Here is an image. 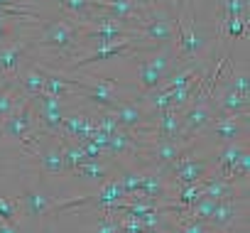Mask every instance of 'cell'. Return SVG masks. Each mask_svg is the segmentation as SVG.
<instances>
[{
	"label": "cell",
	"instance_id": "6da1fadb",
	"mask_svg": "<svg viewBox=\"0 0 250 233\" xmlns=\"http://www.w3.org/2000/svg\"><path fill=\"white\" fill-rule=\"evenodd\" d=\"M37 52H49L52 57L69 59L83 42H81V22L76 18H59L37 27Z\"/></svg>",
	"mask_w": 250,
	"mask_h": 233
},
{
	"label": "cell",
	"instance_id": "7a4b0ae2",
	"mask_svg": "<svg viewBox=\"0 0 250 233\" xmlns=\"http://www.w3.org/2000/svg\"><path fill=\"white\" fill-rule=\"evenodd\" d=\"M135 35H138V42H140L143 52L167 47V44L174 42V18L162 5L145 8L143 20L135 25Z\"/></svg>",
	"mask_w": 250,
	"mask_h": 233
},
{
	"label": "cell",
	"instance_id": "3957f363",
	"mask_svg": "<svg viewBox=\"0 0 250 233\" xmlns=\"http://www.w3.org/2000/svg\"><path fill=\"white\" fill-rule=\"evenodd\" d=\"M79 81V93L76 98L86 101L88 106L98 108V110H110L123 96L120 91L125 88L120 81H110V79H103V76H76Z\"/></svg>",
	"mask_w": 250,
	"mask_h": 233
},
{
	"label": "cell",
	"instance_id": "277c9868",
	"mask_svg": "<svg viewBox=\"0 0 250 233\" xmlns=\"http://www.w3.org/2000/svg\"><path fill=\"white\" fill-rule=\"evenodd\" d=\"M174 30H177V47H174V57H177V66L201 59L206 44H208V35L199 27L196 20H189V25H184V20L179 18V13L174 15Z\"/></svg>",
	"mask_w": 250,
	"mask_h": 233
},
{
	"label": "cell",
	"instance_id": "5b68a950",
	"mask_svg": "<svg viewBox=\"0 0 250 233\" xmlns=\"http://www.w3.org/2000/svg\"><path fill=\"white\" fill-rule=\"evenodd\" d=\"M179 118H182V140H194L211 126L216 113H213V103L206 88L199 91V96L179 113Z\"/></svg>",
	"mask_w": 250,
	"mask_h": 233
},
{
	"label": "cell",
	"instance_id": "8992f818",
	"mask_svg": "<svg viewBox=\"0 0 250 233\" xmlns=\"http://www.w3.org/2000/svg\"><path fill=\"white\" fill-rule=\"evenodd\" d=\"M245 216H248V196L245 199H226V201L216 204V209L206 223L216 233H240V231H245Z\"/></svg>",
	"mask_w": 250,
	"mask_h": 233
},
{
	"label": "cell",
	"instance_id": "52a82bcc",
	"mask_svg": "<svg viewBox=\"0 0 250 233\" xmlns=\"http://www.w3.org/2000/svg\"><path fill=\"white\" fill-rule=\"evenodd\" d=\"M140 47L133 40H123V42H113V44H98L96 49H91L88 54H83L81 59H74L66 64V71H83L88 66L110 62V59H120V57H128V54H138Z\"/></svg>",
	"mask_w": 250,
	"mask_h": 233
},
{
	"label": "cell",
	"instance_id": "ba28073f",
	"mask_svg": "<svg viewBox=\"0 0 250 233\" xmlns=\"http://www.w3.org/2000/svg\"><path fill=\"white\" fill-rule=\"evenodd\" d=\"M32 101V108H35V115H37V123H40V130L44 135H59V128H62V121H64V113H66V101L64 98H54V96H47V93H40Z\"/></svg>",
	"mask_w": 250,
	"mask_h": 233
},
{
	"label": "cell",
	"instance_id": "9c48e42d",
	"mask_svg": "<svg viewBox=\"0 0 250 233\" xmlns=\"http://www.w3.org/2000/svg\"><path fill=\"white\" fill-rule=\"evenodd\" d=\"M32 52H37V42H35L32 35H27V37H22L18 42L3 44L0 47V76L3 79H15Z\"/></svg>",
	"mask_w": 250,
	"mask_h": 233
},
{
	"label": "cell",
	"instance_id": "30bf717a",
	"mask_svg": "<svg viewBox=\"0 0 250 233\" xmlns=\"http://www.w3.org/2000/svg\"><path fill=\"white\" fill-rule=\"evenodd\" d=\"M165 172H172V174H174L177 187H187V184H196V182H201L204 177H208V174L213 172V160L184 155V157H179L177 162H172Z\"/></svg>",
	"mask_w": 250,
	"mask_h": 233
},
{
	"label": "cell",
	"instance_id": "8fae6325",
	"mask_svg": "<svg viewBox=\"0 0 250 233\" xmlns=\"http://www.w3.org/2000/svg\"><path fill=\"white\" fill-rule=\"evenodd\" d=\"M248 115H216L211 121V126L204 130L211 138H216L218 143H235V140H245L248 135Z\"/></svg>",
	"mask_w": 250,
	"mask_h": 233
},
{
	"label": "cell",
	"instance_id": "7c38bea8",
	"mask_svg": "<svg viewBox=\"0 0 250 233\" xmlns=\"http://www.w3.org/2000/svg\"><path fill=\"white\" fill-rule=\"evenodd\" d=\"M93 128V110H66L59 128V135L74 143H81Z\"/></svg>",
	"mask_w": 250,
	"mask_h": 233
},
{
	"label": "cell",
	"instance_id": "4fadbf2b",
	"mask_svg": "<svg viewBox=\"0 0 250 233\" xmlns=\"http://www.w3.org/2000/svg\"><path fill=\"white\" fill-rule=\"evenodd\" d=\"M40 20H30V18H8V15H0V47L18 42L27 35H32L37 30Z\"/></svg>",
	"mask_w": 250,
	"mask_h": 233
},
{
	"label": "cell",
	"instance_id": "5bb4252c",
	"mask_svg": "<svg viewBox=\"0 0 250 233\" xmlns=\"http://www.w3.org/2000/svg\"><path fill=\"white\" fill-rule=\"evenodd\" d=\"M152 121V143L155 140H182V118L177 110H160Z\"/></svg>",
	"mask_w": 250,
	"mask_h": 233
},
{
	"label": "cell",
	"instance_id": "9a60e30c",
	"mask_svg": "<svg viewBox=\"0 0 250 233\" xmlns=\"http://www.w3.org/2000/svg\"><path fill=\"white\" fill-rule=\"evenodd\" d=\"M15 84H18V88L22 91L25 98L40 96L42 88H44V66L37 62V64H30V66L20 69L18 76H15Z\"/></svg>",
	"mask_w": 250,
	"mask_h": 233
},
{
	"label": "cell",
	"instance_id": "2e32d148",
	"mask_svg": "<svg viewBox=\"0 0 250 233\" xmlns=\"http://www.w3.org/2000/svg\"><path fill=\"white\" fill-rule=\"evenodd\" d=\"M37 162L42 174L47 177H66V167H64V155H62V145H47V148H37Z\"/></svg>",
	"mask_w": 250,
	"mask_h": 233
},
{
	"label": "cell",
	"instance_id": "e0dca14e",
	"mask_svg": "<svg viewBox=\"0 0 250 233\" xmlns=\"http://www.w3.org/2000/svg\"><path fill=\"white\" fill-rule=\"evenodd\" d=\"M20 206H22L25 216H27V218H32V221H40L44 213H49V211L54 209V204H52V199H49V196H44L42 191L30 189V187H25V189H22Z\"/></svg>",
	"mask_w": 250,
	"mask_h": 233
},
{
	"label": "cell",
	"instance_id": "ac0fdd59",
	"mask_svg": "<svg viewBox=\"0 0 250 233\" xmlns=\"http://www.w3.org/2000/svg\"><path fill=\"white\" fill-rule=\"evenodd\" d=\"M248 150V143L245 140H235V143H226L221 150H218V157H216V174H221L223 179L230 177V169L233 165L238 162V157Z\"/></svg>",
	"mask_w": 250,
	"mask_h": 233
},
{
	"label": "cell",
	"instance_id": "d6986e66",
	"mask_svg": "<svg viewBox=\"0 0 250 233\" xmlns=\"http://www.w3.org/2000/svg\"><path fill=\"white\" fill-rule=\"evenodd\" d=\"M0 15L40 20V10L35 5V0H0Z\"/></svg>",
	"mask_w": 250,
	"mask_h": 233
},
{
	"label": "cell",
	"instance_id": "ffe728a7",
	"mask_svg": "<svg viewBox=\"0 0 250 233\" xmlns=\"http://www.w3.org/2000/svg\"><path fill=\"white\" fill-rule=\"evenodd\" d=\"M57 138H59V145H62L66 177H71L76 167H81L83 162H88V157H86V152L81 150V145H79V143H71V140H66V138H62V135H57Z\"/></svg>",
	"mask_w": 250,
	"mask_h": 233
},
{
	"label": "cell",
	"instance_id": "44dd1931",
	"mask_svg": "<svg viewBox=\"0 0 250 233\" xmlns=\"http://www.w3.org/2000/svg\"><path fill=\"white\" fill-rule=\"evenodd\" d=\"M71 177H79V179H86V182L103 184V182H108V179H110V167H108L103 160H98V162H83L81 167H76V169H74V174H71Z\"/></svg>",
	"mask_w": 250,
	"mask_h": 233
},
{
	"label": "cell",
	"instance_id": "7402d4cb",
	"mask_svg": "<svg viewBox=\"0 0 250 233\" xmlns=\"http://www.w3.org/2000/svg\"><path fill=\"white\" fill-rule=\"evenodd\" d=\"M57 3L69 18H76V20H91L96 15L91 0H57Z\"/></svg>",
	"mask_w": 250,
	"mask_h": 233
},
{
	"label": "cell",
	"instance_id": "603a6c76",
	"mask_svg": "<svg viewBox=\"0 0 250 233\" xmlns=\"http://www.w3.org/2000/svg\"><path fill=\"white\" fill-rule=\"evenodd\" d=\"M218 22L223 20H248V3L245 0H221V5H218Z\"/></svg>",
	"mask_w": 250,
	"mask_h": 233
},
{
	"label": "cell",
	"instance_id": "cb8c5ba5",
	"mask_svg": "<svg viewBox=\"0 0 250 233\" xmlns=\"http://www.w3.org/2000/svg\"><path fill=\"white\" fill-rule=\"evenodd\" d=\"M221 32H223L228 40H243V37L248 35V20H240V18H235V20H223V22H221Z\"/></svg>",
	"mask_w": 250,
	"mask_h": 233
},
{
	"label": "cell",
	"instance_id": "d4e9b609",
	"mask_svg": "<svg viewBox=\"0 0 250 233\" xmlns=\"http://www.w3.org/2000/svg\"><path fill=\"white\" fill-rule=\"evenodd\" d=\"M18 211H20V204L8 201L3 194H0V221H5L10 226H18Z\"/></svg>",
	"mask_w": 250,
	"mask_h": 233
},
{
	"label": "cell",
	"instance_id": "484cf974",
	"mask_svg": "<svg viewBox=\"0 0 250 233\" xmlns=\"http://www.w3.org/2000/svg\"><path fill=\"white\" fill-rule=\"evenodd\" d=\"M0 233H20V231H18V226H10L5 221H0Z\"/></svg>",
	"mask_w": 250,
	"mask_h": 233
},
{
	"label": "cell",
	"instance_id": "4316f807",
	"mask_svg": "<svg viewBox=\"0 0 250 233\" xmlns=\"http://www.w3.org/2000/svg\"><path fill=\"white\" fill-rule=\"evenodd\" d=\"M135 3L140 8H155V5H160V0H135Z\"/></svg>",
	"mask_w": 250,
	"mask_h": 233
},
{
	"label": "cell",
	"instance_id": "83f0119b",
	"mask_svg": "<svg viewBox=\"0 0 250 233\" xmlns=\"http://www.w3.org/2000/svg\"><path fill=\"white\" fill-rule=\"evenodd\" d=\"M177 3H182V0H177Z\"/></svg>",
	"mask_w": 250,
	"mask_h": 233
},
{
	"label": "cell",
	"instance_id": "f1b7e54d",
	"mask_svg": "<svg viewBox=\"0 0 250 233\" xmlns=\"http://www.w3.org/2000/svg\"><path fill=\"white\" fill-rule=\"evenodd\" d=\"M240 233H245V231H240Z\"/></svg>",
	"mask_w": 250,
	"mask_h": 233
},
{
	"label": "cell",
	"instance_id": "f546056e",
	"mask_svg": "<svg viewBox=\"0 0 250 233\" xmlns=\"http://www.w3.org/2000/svg\"><path fill=\"white\" fill-rule=\"evenodd\" d=\"M0 79H3V76H0Z\"/></svg>",
	"mask_w": 250,
	"mask_h": 233
}]
</instances>
